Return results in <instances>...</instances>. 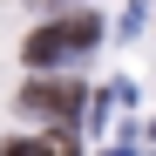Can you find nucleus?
<instances>
[{"label":"nucleus","mask_w":156,"mask_h":156,"mask_svg":"<svg viewBox=\"0 0 156 156\" xmlns=\"http://www.w3.org/2000/svg\"><path fill=\"white\" fill-rule=\"evenodd\" d=\"M27 109H41V115H68V109H82V95H75V82H41V88L27 95Z\"/></svg>","instance_id":"nucleus-1"}]
</instances>
